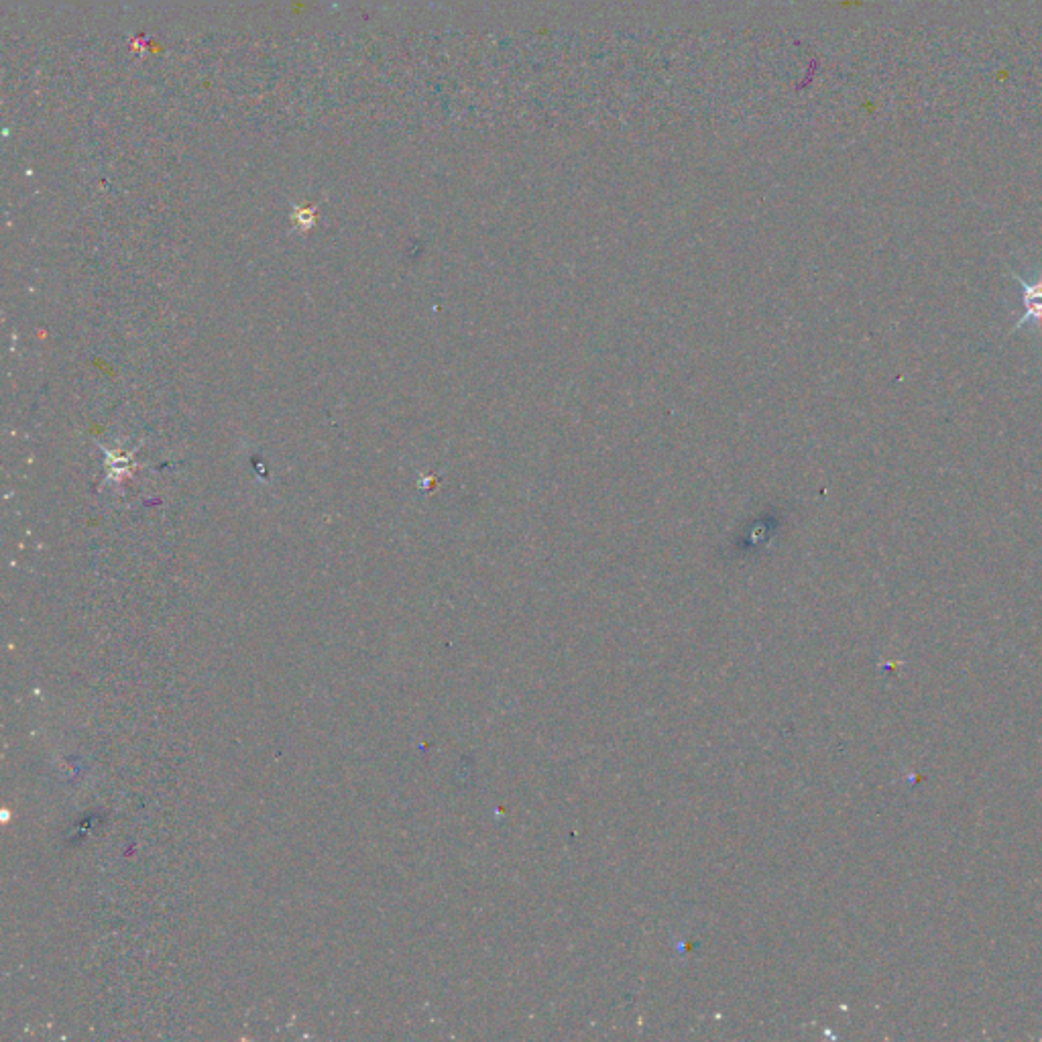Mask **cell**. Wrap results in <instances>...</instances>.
<instances>
[{"label": "cell", "instance_id": "obj_1", "mask_svg": "<svg viewBox=\"0 0 1042 1042\" xmlns=\"http://www.w3.org/2000/svg\"><path fill=\"white\" fill-rule=\"evenodd\" d=\"M1008 275L1018 283L1022 302V314L1012 330L1018 332L1022 328H1030L1034 336H1038L1042 328V267H1036L1024 275L1010 269Z\"/></svg>", "mask_w": 1042, "mask_h": 1042}]
</instances>
